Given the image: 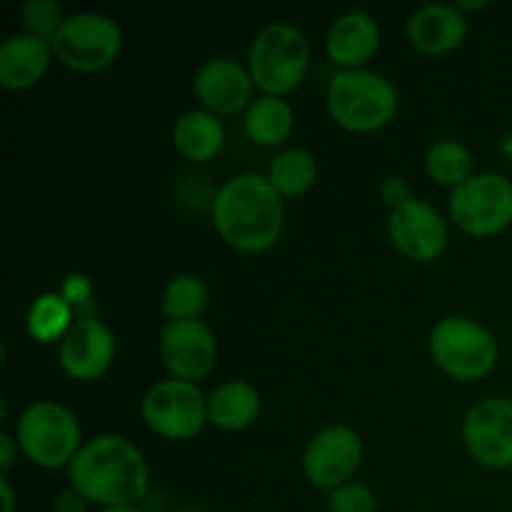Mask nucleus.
Segmentation results:
<instances>
[{
    "label": "nucleus",
    "instance_id": "f257e3e1",
    "mask_svg": "<svg viewBox=\"0 0 512 512\" xmlns=\"http://www.w3.org/2000/svg\"><path fill=\"white\" fill-rule=\"evenodd\" d=\"M70 488L100 508H130L145 498L150 470L133 440L115 433L85 440L68 465Z\"/></svg>",
    "mask_w": 512,
    "mask_h": 512
},
{
    "label": "nucleus",
    "instance_id": "f03ea898",
    "mask_svg": "<svg viewBox=\"0 0 512 512\" xmlns=\"http://www.w3.org/2000/svg\"><path fill=\"white\" fill-rule=\"evenodd\" d=\"M285 208L278 190L260 173L225 180L213 198V225L240 253H263L283 233Z\"/></svg>",
    "mask_w": 512,
    "mask_h": 512
},
{
    "label": "nucleus",
    "instance_id": "7ed1b4c3",
    "mask_svg": "<svg viewBox=\"0 0 512 512\" xmlns=\"http://www.w3.org/2000/svg\"><path fill=\"white\" fill-rule=\"evenodd\" d=\"M328 110L343 128L378 130L398 110V88L375 70H338L328 85Z\"/></svg>",
    "mask_w": 512,
    "mask_h": 512
},
{
    "label": "nucleus",
    "instance_id": "20e7f679",
    "mask_svg": "<svg viewBox=\"0 0 512 512\" xmlns=\"http://www.w3.org/2000/svg\"><path fill=\"white\" fill-rule=\"evenodd\" d=\"M310 68V45L300 28L270 23L260 28L248 50V70L265 95H285L303 83Z\"/></svg>",
    "mask_w": 512,
    "mask_h": 512
},
{
    "label": "nucleus",
    "instance_id": "39448f33",
    "mask_svg": "<svg viewBox=\"0 0 512 512\" xmlns=\"http://www.w3.org/2000/svg\"><path fill=\"white\" fill-rule=\"evenodd\" d=\"M18 448L28 455L30 463L40 468H60L83 448V430L73 410L55 400H38L20 413L15 425Z\"/></svg>",
    "mask_w": 512,
    "mask_h": 512
},
{
    "label": "nucleus",
    "instance_id": "423d86ee",
    "mask_svg": "<svg viewBox=\"0 0 512 512\" xmlns=\"http://www.w3.org/2000/svg\"><path fill=\"white\" fill-rule=\"evenodd\" d=\"M430 353L450 378L473 383L495 368L500 345L495 335L478 320L450 315L440 320L430 333Z\"/></svg>",
    "mask_w": 512,
    "mask_h": 512
},
{
    "label": "nucleus",
    "instance_id": "0eeeda50",
    "mask_svg": "<svg viewBox=\"0 0 512 512\" xmlns=\"http://www.w3.org/2000/svg\"><path fill=\"white\" fill-rule=\"evenodd\" d=\"M50 45L68 68L93 73L118 58L123 48V30L110 15L83 10V13L65 15Z\"/></svg>",
    "mask_w": 512,
    "mask_h": 512
},
{
    "label": "nucleus",
    "instance_id": "6e6552de",
    "mask_svg": "<svg viewBox=\"0 0 512 512\" xmlns=\"http://www.w3.org/2000/svg\"><path fill=\"white\" fill-rule=\"evenodd\" d=\"M140 415L160 438L188 440L195 438L208 420V398L188 380H160L145 393Z\"/></svg>",
    "mask_w": 512,
    "mask_h": 512
},
{
    "label": "nucleus",
    "instance_id": "1a4fd4ad",
    "mask_svg": "<svg viewBox=\"0 0 512 512\" xmlns=\"http://www.w3.org/2000/svg\"><path fill=\"white\" fill-rule=\"evenodd\" d=\"M450 215L470 235H495L512 223V180L503 173H475L453 188Z\"/></svg>",
    "mask_w": 512,
    "mask_h": 512
},
{
    "label": "nucleus",
    "instance_id": "9d476101",
    "mask_svg": "<svg viewBox=\"0 0 512 512\" xmlns=\"http://www.w3.org/2000/svg\"><path fill=\"white\" fill-rule=\"evenodd\" d=\"M463 440L485 468H512V400L495 395L475 403L463 420Z\"/></svg>",
    "mask_w": 512,
    "mask_h": 512
},
{
    "label": "nucleus",
    "instance_id": "9b49d317",
    "mask_svg": "<svg viewBox=\"0 0 512 512\" xmlns=\"http://www.w3.org/2000/svg\"><path fill=\"white\" fill-rule=\"evenodd\" d=\"M363 460V440L348 425H328L308 443L303 470L310 483L320 490L345 485Z\"/></svg>",
    "mask_w": 512,
    "mask_h": 512
},
{
    "label": "nucleus",
    "instance_id": "f8f14e48",
    "mask_svg": "<svg viewBox=\"0 0 512 512\" xmlns=\"http://www.w3.org/2000/svg\"><path fill=\"white\" fill-rule=\"evenodd\" d=\"M388 233L405 258L420 263H430L448 248V225L428 200L410 198L390 210Z\"/></svg>",
    "mask_w": 512,
    "mask_h": 512
},
{
    "label": "nucleus",
    "instance_id": "ddd939ff",
    "mask_svg": "<svg viewBox=\"0 0 512 512\" xmlns=\"http://www.w3.org/2000/svg\"><path fill=\"white\" fill-rule=\"evenodd\" d=\"M218 343L203 320H168L160 328V358L173 378L193 380L205 378L213 370Z\"/></svg>",
    "mask_w": 512,
    "mask_h": 512
},
{
    "label": "nucleus",
    "instance_id": "4468645a",
    "mask_svg": "<svg viewBox=\"0 0 512 512\" xmlns=\"http://www.w3.org/2000/svg\"><path fill=\"white\" fill-rule=\"evenodd\" d=\"M253 75L233 58H210L195 70V98L213 115H235L253 103Z\"/></svg>",
    "mask_w": 512,
    "mask_h": 512
},
{
    "label": "nucleus",
    "instance_id": "2eb2a0df",
    "mask_svg": "<svg viewBox=\"0 0 512 512\" xmlns=\"http://www.w3.org/2000/svg\"><path fill=\"white\" fill-rule=\"evenodd\" d=\"M115 358V335L95 318L75 320L73 328L60 340L58 360L65 373L75 380H95L105 375Z\"/></svg>",
    "mask_w": 512,
    "mask_h": 512
},
{
    "label": "nucleus",
    "instance_id": "dca6fc26",
    "mask_svg": "<svg viewBox=\"0 0 512 512\" xmlns=\"http://www.w3.org/2000/svg\"><path fill=\"white\" fill-rule=\"evenodd\" d=\"M330 60L343 70L363 68L380 48V25L365 10H348L333 20L325 40Z\"/></svg>",
    "mask_w": 512,
    "mask_h": 512
},
{
    "label": "nucleus",
    "instance_id": "f3484780",
    "mask_svg": "<svg viewBox=\"0 0 512 512\" xmlns=\"http://www.w3.org/2000/svg\"><path fill=\"white\" fill-rule=\"evenodd\" d=\"M408 35L423 53H450L468 35V18L458 3H425L410 15Z\"/></svg>",
    "mask_w": 512,
    "mask_h": 512
},
{
    "label": "nucleus",
    "instance_id": "a211bd4d",
    "mask_svg": "<svg viewBox=\"0 0 512 512\" xmlns=\"http://www.w3.org/2000/svg\"><path fill=\"white\" fill-rule=\"evenodd\" d=\"M53 58V45L33 33H13L0 45V83L25 90L38 83Z\"/></svg>",
    "mask_w": 512,
    "mask_h": 512
},
{
    "label": "nucleus",
    "instance_id": "6ab92c4d",
    "mask_svg": "<svg viewBox=\"0 0 512 512\" xmlns=\"http://www.w3.org/2000/svg\"><path fill=\"white\" fill-rule=\"evenodd\" d=\"M173 143L183 158L193 163L213 160L225 145V128L210 110H188L173 125Z\"/></svg>",
    "mask_w": 512,
    "mask_h": 512
},
{
    "label": "nucleus",
    "instance_id": "aec40b11",
    "mask_svg": "<svg viewBox=\"0 0 512 512\" xmlns=\"http://www.w3.org/2000/svg\"><path fill=\"white\" fill-rule=\"evenodd\" d=\"M260 415V393L245 380H225L208 398V420L215 428L243 430Z\"/></svg>",
    "mask_w": 512,
    "mask_h": 512
},
{
    "label": "nucleus",
    "instance_id": "412c9836",
    "mask_svg": "<svg viewBox=\"0 0 512 512\" xmlns=\"http://www.w3.org/2000/svg\"><path fill=\"white\" fill-rule=\"evenodd\" d=\"M293 108L283 95H260L245 110V133L253 143L273 148L293 133Z\"/></svg>",
    "mask_w": 512,
    "mask_h": 512
},
{
    "label": "nucleus",
    "instance_id": "4be33fe9",
    "mask_svg": "<svg viewBox=\"0 0 512 512\" xmlns=\"http://www.w3.org/2000/svg\"><path fill=\"white\" fill-rule=\"evenodd\" d=\"M318 178V163H315L313 153L305 148H288L280 150L273 160H270L268 180L280 195L285 198H295V195L305 193L310 185Z\"/></svg>",
    "mask_w": 512,
    "mask_h": 512
},
{
    "label": "nucleus",
    "instance_id": "5701e85b",
    "mask_svg": "<svg viewBox=\"0 0 512 512\" xmlns=\"http://www.w3.org/2000/svg\"><path fill=\"white\" fill-rule=\"evenodd\" d=\"M425 168H428L430 178L440 185H463L465 180L473 178V155L465 148L460 140L443 138L435 140L430 145L428 155H425Z\"/></svg>",
    "mask_w": 512,
    "mask_h": 512
},
{
    "label": "nucleus",
    "instance_id": "b1692460",
    "mask_svg": "<svg viewBox=\"0 0 512 512\" xmlns=\"http://www.w3.org/2000/svg\"><path fill=\"white\" fill-rule=\"evenodd\" d=\"M208 300L210 290L200 275H178L165 285L160 310L168 320H198Z\"/></svg>",
    "mask_w": 512,
    "mask_h": 512
},
{
    "label": "nucleus",
    "instance_id": "393cba45",
    "mask_svg": "<svg viewBox=\"0 0 512 512\" xmlns=\"http://www.w3.org/2000/svg\"><path fill=\"white\" fill-rule=\"evenodd\" d=\"M73 308L68 300L58 293L40 295L28 313V333L40 343H53L63 340L68 330L73 328Z\"/></svg>",
    "mask_w": 512,
    "mask_h": 512
},
{
    "label": "nucleus",
    "instance_id": "a878e982",
    "mask_svg": "<svg viewBox=\"0 0 512 512\" xmlns=\"http://www.w3.org/2000/svg\"><path fill=\"white\" fill-rule=\"evenodd\" d=\"M20 18H23V25L28 28V33L53 43L65 15L58 0H28V3L20 5Z\"/></svg>",
    "mask_w": 512,
    "mask_h": 512
},
{
    "label": "nucleus",
    "instance_id": "bb28decb",
    "mask_svg": "<svg viewBox=\"0 0 512 512\" xmlns=\"http://www.w3.org/2000/svg\"><path fill=\"white\" fill-rule=\"evenodd\" d=\"M330 512H375L378 498L363 483H345L328 495Z\"/></svg>",
    "mask_w": 512,
    "mask_h": 512
},
{
    "label": "nucleus",
    "instance_id": "cd10ccee",
    "mask_svg": "<svg viewBox=\"0 0 512 512\" xmlns=\"http://www.w3.org/2000/svg\"><path fill=\"white\" fill-rule=\"evenodd\" d=\"M380 193H383V198L388 200L393 208H398L400 203H405V200L413 198V193H410V185L405 178H398V175H393V178H388L383 183V188H380Z\"/></svg>",
    "mask_w": 512,
    "mask_h": 512
},
{
    "label": "nucleus",
    "instance_id": "c85d7f7f",
    "mask_svg": "<svg viewBox=\"0 0 512 512\" xmlns=\"http://www.w3.org/2000/svg\"><path fill=\"white\" fill-rule=\"evenodd\" d=\"M88 510V500L83 495L75 493L73 488L65 490V493L55 495L53 500V512H85Z\"/></svg>",
    "mask_w": 512,
    "mask_h": 512
},
{
    "label": "nucleus",
    "instance_id": "c756f323",
    "mask_svg": "<svg viewBox=\"0 0 512 512\" xmlns=\"http://www.w3.org/2000/svg\"><path fill=\"white\" fill-rule=\"evenodd\" d=\"M15 443H18V440L10 438L8 433H0V450H3V455H0V468H3V470H8L10 465H13Z\"/></svg>",
    "mask_w": 512,
    "mask_h": 512
},
{
    "label": "nucleus",
    "instance_id": "7c9ffc66",
    "mask_svg": "<svg viewBox=\"0 0 512 512\" xmlns=\"http://www.w3.org/2000/svg\"><path fill=\"white\" fill-rule=\"evenodd\" d=\"M0 493H3V512H15V493H13V485L10 480L0 478Z\"/></svg>",
    "mask_w": 512,
    "mask_h": 512
},
{
    "label": "nucleus",
    "instance_id": "2f4dec72",
    "mask_svg": "<svg viewBox=\"0 0 512 512\" xmlns=\"http://www.w3.org/2000/svg\"><path fill=\"white\" fill-rule=\"evenodd\" d=\"M100 512H148V510L138 508V505H130V508H105V510H100Z\"/></svg>",
    "mask_w": 512,
    "mask_h": 512
},
{
    "label": "nucleus",
    "instance_id": "473e14b6",
    "mask_svg": "<svg viewBox=\"0 0 512 512\" xmlns=\"http://www.w3.org/2000/svg\"><path fill=\"white\" fill-rule=\"evenodd\" d=\"M178 512H210V510H205V508H198V505H188V508H180Z\"/></svg>",
    "mask_w": 512,
    "mask_h": 512
},
{
    "label": "nucleus",
    "instance_id": "72a5a7b5",
    "mask_svg": "<svg viewBox=\"0 0 512 512\" xmlns=\"http://www.w3.org/2000/svg\"><path fill=\"white\" fill-rule=\"evenodd\" d=\"M405 512H420V510H405Z\"/></svg>",
    "mask_w": 512,
    "mask_h": 512
},
{
    "label": "nucleus",
    "instance_id": "f704fd0d",
    "mask_svg": "<svg viewBox=\"0 0 512 512\" xmlns=\"http://www.w3.org/2000/svg\"><path fill=\"white\" fill-rule=\"evenodd\" d=\"M510 470H512V468H510Z\"/></svg>",
    "mask_w": 512,
    "mask_h": 512
}]
</instances>
